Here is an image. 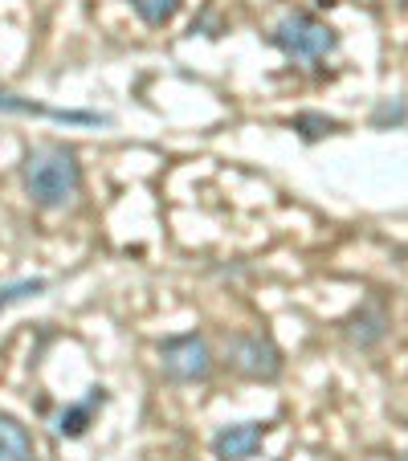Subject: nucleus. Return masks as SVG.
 <instances>
[{
    "label": "nucleus",
    "instance_id": "obj_8",
    "mask_svg": "<svg viewBox=\"0 0 408 461\" xmlns=\"http://www.w3.org/2000/svg\"><path fill=\"white\" fill-rule=\"evenodd\" d=\"M343 331H348V343H351V348L367 351V348H376V343L388 335V314H384L380 306H364V311L351 314Z\"/></svg>",
    "mask_w": 408,
    "mask_h": 461
},
{
    "label": "nucleus",
    "instance_id": "obj_4",
    "mask_svg": "<svg viewBox=\"0 0 408 461\" xmlns=\"http://www.w3.org/2000/svg\"><path fill=\"white\" fill-rule=\"evenodd\" d=\"M225 364L233 367L237 375L245 380H278L282 375V351L278 343L269 335H253V331H241L225 343Z\"/></svg>",
    "mask_w": 408,
    "mask_h": 461
},
{
    "label": "nucleus",
    "instance_id": "obj_7",
    "mask_svg": "<svg viewBox=\"0 0 408 461\" xmlns=\"http://www.w3.org/2000/svg\"><path fill=\"white\" fill-rule=\"evenodd\" d=\"M103 404H106V388H103V384H95V388H90L82 401L66 404V409L58 412V420H53V433L66 437V441L82 437L90 429V420H95V409H103Z\"/></svg>",
    "mask_w": 408,
    "mask_h": 461
},
{
    "label": "nucleus",
    "instance_id": "obj_11",
    "mask_svg": "<svg viewBox=\"0 0 408 461\" xmlns=\"http://www.w3.org/2000/svg\"><path fill=\"white\" fill-rule=\"evenodd\" d=\"M50 290V282L45 278H17V282H5L0 286V311H9V306L25 303V298H37Z\"/></svg>",
    "mask_w": 408,
    "mask_h": 461
},
{
    "label": "nucleus",
    "instance_id": "obj_13",
    "mask_svg": "<svg viewBox=\"0 0 408 461\" xmlns=\"http://www.w3.org/2000/svg\"><path fill=\"white\" fill-rule=\"evenodd\" d=\"M404 119H408V106H404V103H396V106H392V103H380V106H376V114H372L376 127H388V122H404Z\"/></svg>",
    "mask_w": 408,
    "mask_h": 461
},
{
    "label": "nucleus",
    "instance_id": "obj_2",
    "mask_svg": "<svg viewBox=\"0 0 408 461\" xmlns=\"http://www.w3.org/2000/svg\"><path fill=\"white\" fill-rule=\"evenodd\" d=\"M269 45L282 50L290 61H322L339 50V33L311 13H286L269 33Z\"/></svg>",
    "mask_w": 408,
    "mask_h": 461
},
{
    "label": "nucleus",
    "instance_id": "obj_12",
    "mask_svg": "<svg viewBox=\"0 0 408 461\" xmlns=\"http://www.w3.org/2000/svg\"><path fill=\"white\" fill-rule=\"evenodd\" d=\"M290 127L298 131V135H303V140H322V135H335L339 131V122L335 119H327V114H314V111H303V114H295V119H290Z\"/></svg>",
    "mask_w": 408,
    "mask_h": 461
},
{
    "label": "nucleus",
    "instance_id": "obj_5",
    "mask_svg": "<svg viewBox=\"0 0 408 461\" xmlns=\"http://www.w3.org/2000/svg\"><path fill=\"white\" fill-rule=\"evenodd\" d=\"M0 114H25V119H50V122H70V127H111V114L98 111H58V106L33 103V98H21L0 90Z\"/></svg>",
    "mask_w": 408,
    "mask_h": 461
},
{
    "label": "nucleus",
    "instance_id": "obj_3",
    "mask_svg": "<svg viewBox=\"0 0 408 461\" xmlns=\"http://www.w3.org/2000/svg\"><path fill=\"white\" fill-rule=\"evenodd\" d=\"M159 367L172 384H200L213 375V348L200 331L168 335L159 343Z\"/></svg>",
    "mask_w": 408,
    "mask_h": 461
},
{
    "label": "nucleus",
    "instance_id": "obj_6",
    "mask_svg": "<svg viewBox=\"0 0 408 461\" xmlns=\"http://www.w3.org/2000/svg\"><path fill=\"white\" fill-rule=\"evenodd\" d=\"M269 437V420H241V425H225L213 437V453L221 461H249L258 457L261 441Z\"/></svg>",
    "mask_w": 408,
    "mask_h": 461
},
{
    "label": "nucleus",
    "instance_id": "obj_9",
    "mask_svg": "<svg viewBox=\"0 0 408 461\" xmlns=\"http://www.w3.org/2000/svg\"><path fill=\"white\" fill-rule=\"evenodd\" d=\"M0 461H37L33 433L13 412H0Z\"/></svg>",
    "mask_w": 408,
    "mask_h": 461
},
{
    "label": "nucleus",
    "instance_id": "obj_10",
    "mask_svg": "<svg viewBox=\"0 0 408 461\" xmlns=\"http://www.w3.org/2000/svg\"><path fill=\"white\" fill-rule=\"evenodd\" d=\"M180 5H184V0H131L135 17H140L143 25H151V29L168 25V21H172L176 13H180Z\"/></svg>",
    "mask_w": 408,
    "mask_h": 461
},
{
    "label": "nucleus",
    "instance_id": "obj_1",
    "mask_svg": "<svg viewBox=\"0 0 408 461\" xmlns=\"http://www.w3.org/2000/svg\"><path fill=\"white\" fill-rule=\"evenodd\" d=\"M21 184L37 209L61 212L82 196V164L61 143H37L21 159Z\"/></svg>",
    "mask_w": 408,
    "mask_h": 461
}]
</instances>
